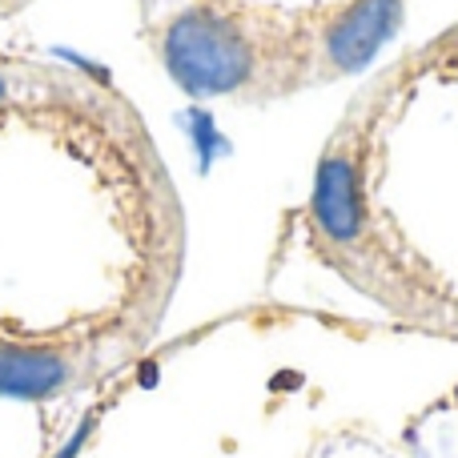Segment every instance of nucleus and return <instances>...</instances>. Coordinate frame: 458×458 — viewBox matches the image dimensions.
<instances>
[{
  "label": "nucleus",
  "instance_id": "nucleus-1",
  "mask_svg": "<svg viewBox=\"0 0 458 458\" xmlns=\"http://www.w3.org/2000/svg\"><path fill=\"white\" fill-rule=\"evenodd\" d=\"M182 250L137 105L69 56L0 53V398H56L141 342Z\"/></svg>",
  "mask_w": 458,
  "mask_h": 458
},
{
  "label": "nucleus",
  "instance_id": "nucleus-2",
  "mask_svg": "<svg viewBox=\"0 0 458 458\" xmlns=\"http://www.w3.org/2000/svg\"><path fill=\"white\" fill-rule=\"evenodd\" d=\"M29 4H37V0H0V21H8V16L24 13Z\"/></svg>",
  "mask_w": 458,
  "mask_h": 458
}]
</instances>
